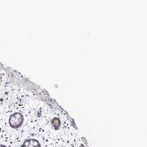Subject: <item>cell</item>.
<instances>
[{
  "label": "cell",
  "instance_id": "277c9868",
  "mask_svg": "<svg viewBox=\"0 0 147 147\" xmlns=\"http://www.w3.org/2000/svg\"><path fill=\"white\" fill-rule=\"evenodd\" d=\"M0 147H7V146L4 145H0Z\"/></svg>",
  "mask_w": 147,
  "mask_h": 147
},
{
  "label": "cell",
  "instance_id": "6da1fadb",
  "mask_svg": "<svg viewBox=\"0 0 147 147\" xmlns=\"http://www.w3.org/2000/svg\"><path fill=\"white\" fill-rule=\"evenodd\" d=\"M24 121V116L20 113H15L12 114L9 119L10 127L14 129H17L22 126Z\"/></svg>",
  "mask_w": 147,
  "mask_h": 147
},
{
  "label": "cell",
  "instance_id": "3957f363",
  "mask_svg": "<svg viewBox=\"0 0 147 147\" xmlns=\"http://www.w3.org/2000/svg\"><path fill=\"white\" fill-rule=\"evenodd\" d=\"M52 125L55 129H58L61 125V122L59 118H55L52 121Z\"/></svg>",
  "mask_w": 147,
  "mask_h": 147
},
{
  "label": "cell",
  "instance_id": "7a4b0ae2",
  "mask_svg": "<svg viewBox=\"0 0 147 147\" xmlns=\"http://www.w3.org/2000/svg\"><path fill=\"white\" fill-rule=\"evenodd\" d=\"M21 147H41V146L38 140L30 138L24 141Z\"/></svg>",
  "mask_w": 147,
  "mask_h": 147
}]
</instances>
